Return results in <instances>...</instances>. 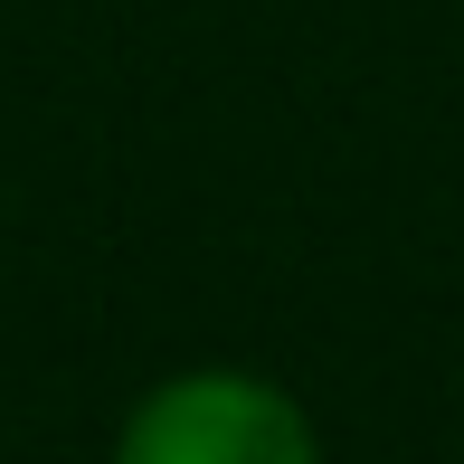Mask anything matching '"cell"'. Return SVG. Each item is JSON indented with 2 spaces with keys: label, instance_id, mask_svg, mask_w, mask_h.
I'll list each match as a JSON object with an SVG mask.
<instances>
[{
  "label": "cell",
  "instance_id": "1",
  "mask_svg": "<svg viewBox=\"0 0 464 464\" xmlns=\"http://www.w3.org/2000/svg\"><path fill=\"white\" fill-rule=\"evenodd\" d=\"M104 464H323L304 398L266 370H171L123 408Z\"/></svg>",
  "mask_w": 464,
  "mask_h": 464
}]
</instances>
